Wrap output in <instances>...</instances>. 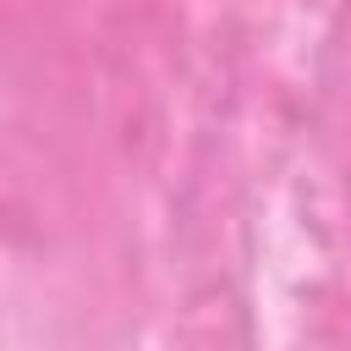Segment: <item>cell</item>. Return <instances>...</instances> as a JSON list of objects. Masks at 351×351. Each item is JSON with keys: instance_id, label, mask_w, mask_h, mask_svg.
I'll return each instance as SVG.
<instances>
[{"instance_id": "1", "label": "cell", "mask_w": 351, "mask_h": 351, "mask_svg": "<svg viewBox=\"0 0 351 351\" xmlns=\"http://www.w3.org/2000/svg\"><path fill=\"white\" fill-rule=\"evenodd\" d=\"M346 203H351V110H346Z\"/></svg>"}]
</instances>
